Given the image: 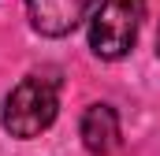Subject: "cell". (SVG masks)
I'll list each match as a JSON object with an SVG mask.
<instances>
[{
    "label": "cell",
    "mask_w": 160,
    "mask_h": 156,
    "mask_svg": "<svg viewBox=\"0 0 160 156\" xmlns=\"http://www.w3.org/2000/svg\"><path fill=\"white\" fill-rule=\"evenodd\" d=\"M56 112H60V75L56 71H30L4 97L0 123L11 138L30 141L56 123Z\"/></svg>",
    "instance_id": "6da1fadb"
},
{
    "label": "cell",
    "mask_w": 160,
    "mask_h": 156,
    "mask_svg": "<svg viewBox=\"0 0 160 156\" xmlns=\"http://www.w3.org/2000/svg\"><path fill=\"white\" fill-rule=\"evenodd\" d=\"M142 19H145V0H101L89 19L93 56L108 60V63L130 56L134 41L142 34Z\"/></svg>",
    "instance_id": "7a4b0ae2"
},
{
    "label": "cell",
    "mask_w": 160,
    "mask_h": 156,
    "mask_svg": "<svg viewBox=\"0 0 160 156\" xmlns=\"http://www.w3.org/2000/svg\"><path fill=\"white\" fill-rule=\"evenodd\" d=\"M89 7H93V0H26L30 26L41 37H67L86 19Z\"/></svg>",
    "instance_id": "3957f363"
},
{
    "label": "cell",
    "mask_w": 160,
    "mask_h": 156,
    "mask_svg": "<svg viewBox=\"0 0 160 156\" xmlns=\"http://www.w3.org/2000/svg\"><path fill=\"white\" fill-rule=\"evenodd\" d=\"M157 56H160V30H157Z\"/></svg>",
    "instance_id": "5b68a950"
},
{
    "label": "cell",
    "mask_w": 160,
    "mask_h": 156,
    "mask_svg": "<svg viewBox=\"0 0 160 156\" xmlns=\"http://www.w3.org/2000/svg\"><path fill=\"white\" fill-rule=\"evenodd\" d=\"M78 134H82V145L89 149L93 156H112L123 141V130H119V112L104 100L89 104L82 112V123H78Z\"/></svg>",
    "instance_id": "277c9868"
}]
</instances>
